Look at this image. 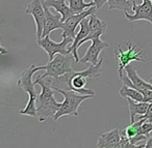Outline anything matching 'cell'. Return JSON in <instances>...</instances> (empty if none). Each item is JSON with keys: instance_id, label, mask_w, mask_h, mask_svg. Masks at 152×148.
Here are the masks:
<instances>
[{"instance_id": "cell-1", "label": "cell", "mask_w": 152, "mask_h": 148, "mask_svg": "<svg viewBox=\"0 0 152 148\" xmlns=\"http://www.w3.org/2000/svg\"><path fill=\"white\" fill-rule=\"evenodd\" d=\"M103 58H100L97 64H91L89 67L80 71H70L57 78L47 77L45 78L47 83H49L55 90H73L80 94H91L95 95V92L91 89H87L88 78H98L103 71Z\"/></svg>"}, {"instance_id": "cell-2", "label": "cell", "mask_w": 152, "mask_h": 148, "mask_svg": "<svg viewBox=\"0 0 152 148\" xmlns=\"http://www.w3.org/2000/svg\"><path fill=\"white\" fill-rule=\"evenodd\" d=\"M34 84H39L41 86V93L38 94L37 97V113L40 122H44L49 117H53L61 103L56 102L54 98V94L56 90L52 88V86L47 83L45 79H36Z\"/></svg>"}, {"instance_id": "cell-3", "label": "cell", "mask_w": 152, "mask_h": 148, "mask_svg": "<svg viewBox=\"0 0 152 148\" xmlns=\"http://www.w3.org/2000/svg\"><path fill=\"white\" fill-rule=\"evenodd\" d=\"M39 66H36L34 64L30 65L28 69H26L23 73L21 74L19 80H18V86L21 87L25 92L28 93V103L26 104L25 108L20 111V114L28 115L31 117H38L37 113V93L34 89V81H32V76L34 73L39 71Z\"/></svg>"}, {"instance_id": "cell-4", "label": "cell", "mask_w": 152, "mask_h": 148, "mask_svg": "<svg viewBox=\"0 0 152 148\" xmlns=\"http://www.w3.org/2000/svg\"><path fill=\"white\" fill-rule=\"evenodd\" d=\"M126 49H123L120 44L115 49V58L119 65L118 69V75L119 77L123 75L125 66L130 64L132 61H139V62L147 63L148 60L145 56L143 49L137 45H132L130 40H127L125 43Z\"/></svg>"}, {"instance_id": "cell-5", "label": "cell", "mask_w": 152, "mask_h": 148, "mask_svg": "<svg viewBox=\"0 0 152 148\" xmlns=\"http://www.w3.org/2000/svg\"><path fill=\"white\" fill-rule=\"evenodd\" d=\"M56 92H59L64 96V102L61 103V106L53 116L55 121L58 120L61 117L69 115V116H78V108L80 104L86 100L92 98L94 95L91 94H80L78 92L73 90H61L57 89Z\"/></svg>"}, {"instance_id": "cell-6", "label": "cell", "mask_w": 152, "mask_h": 148, "mask_svg": "<svg viewBox=\"0 0 152 148\" xmlns=\"http://www.w3.org/2000/svg\"><path fill=\"white\" fill-rule=\"evenodd\" d=\"M73 58V55L70 54H57L52 60H49V62L46 65L39 66V69L45 71V74L42 76H38L37 79H45L47 77L57 78L67 73H70L72 71L71 63Z\"/></svg>"}, {"instance_id": "cell-7", "label": "cell", "mask_w": 152, "mask_h": 148, "mask_svg": "<svg viewBox=\"0 0 152 148\" xmlns=\"http://www.w3.org/2000/svg\"><path fill=\"white\" fill-rule=\"evenodd\" d=\"M61 38H63V40H61V43L53 42L49 35H46L41 40H37L38 46L41 47L48 54L49 60H52L57 54H70L69 49L73 44L74 38H70V36H61Z\"/></svg>"}, {"instance_id": "cell-8", "label": "cell", "mask_w": 152, "mask_h": 148, "mask_svg": "<svg viewBox=\"0 0 152 148\" xmlns=\"http://www.w3.org/2000/svg\"><path fill=\"white\" fill-rule=\"evenodd\" d=\"M25 14L31 15L36 23V36L37 40H41L43 34V28H44V20H45V7L43 5L42 0H31L29 4L24 9Z\"/></svg>"}, {"instance_id": "cell-9", "label": "cell", "mask_w": 152, "mask_h": 148, "mask_svg": "<svg viewBox=\"0 0 152 148\" xmlns=\"http://www.w3.org/2000/svg\"><path fill=\"white\" fill-rule=\"evenodd\" d=\"M132 2V11L134 12L133 15L128 14V12H124V17L128 21H148L152 24V1L150 0H143V3L137 5L135 0Z\"/></svg>"}, {"instance_id": "cell-10", "label": "cell", "mask_w": 152, "mask_h": 148, "mask_svg": "<svg viewBox=\"0 0 152 148\" xmlns=\"http://www.w3.org/2000/svg\"><path fill=\"white\" fill-rule=\"evenodd\" d=\"M124 71L125 74H123L120 77V79L122 80L124 84H126V85L130 86L132 88H135V89H137L141 92H143L144 90H147V89H152L151 84L149 82H146L145 80H143L137 75V71L135 67L128 64L127 66H125Z\"/></svg>"}, {"instance_id": "cell-11", "label": "cell", "mask_w": 152, "mask_h": 148, "mask_svg": "<svg viewBox=\"0 0 152 148\" xmlns=\"http://www.w3.org/2000/svg\"><path fill=\"white\" fill-rule=\"evenodd\" d=\"M97 11V7L96 6H92L90 9H88L87 11L83 12L80 14H74L73 16L67 19L64 22V28H63V33L61 36H70V38H75L76 34H75V30L77 28V26L80 24V22L83 19H86L89 16L93 15L96 13Z\"/></svg>"}, {"instance_id": "cell-12", "label": "cell", "mask_w": 152, "mask_h": 148, "mask_svg": "<svg viewBox=\"0 0 152 148\" xmlns=\"http://www.w3.org/2000/svg\"><path fill=\"white\" fill-rule=\"evenodd\" d=\"M91 46L88 48L87 53L83 58L79 59V62L81 63H91V64H97L99 62V55L102 52V50L105 48H108L110 45L108 43H105L100 38H97L95 40H91Z\"/></svg>"}, {"instance_id": "cell-13", "label": "cell", "mask_w": 152, "mask_h": 148, "mask_svg": "<svg viewBox=\"0 0 152 148\" xmlns=\"http://www.w3.org/2000/svg\"><path fill=\"white\" fill-rule=\"evenodd\" d=\"M89 26H90V33L88 34L87 38H83V40L79 43L78 48L83 46L85 43L89 42V40H93L97 38H101L103 34L106 33V30H107V23L96 17L95 14L90 16Z\"/></svg>"}, {"instance_id": "cell-14", "label": "cell", "mask_w": 152, "mask_h": 148, "mask_svg": "<svg viewBox=\"0 0 152 148\" xmlns=\"http://www.w3.org/2000/svg\"><path fill=\"white\" fill-rule=\"evenodd\" d=\"M45 20H44V28H43L42 38L46 35H50L53 30L61 29L64 28V22L61 21V15H54L50 12L48 6H45Z\"/></svg>"}, {"instance_id": "cell-15", "label": "cell", "mask_w": 152, "mask_h": 148, "mask_svg": "<svg viewBox=\"0 0 152 148\" xmlns=\"http://www.w3.org/2000/svg\"><path fill=\"white\" fill-rule=\"evenodd\" d=\"M121 140V129H114L110 131L100 134L97 140L98 148H117Z\"/></svg>"}, {"instance_id": "cell-16", "label": "cell", "mask_w": 152, "mask_h": 148, "mask_svg": "<svg viewBox=\"0 0 152 148\" xmlns=\"http://www.w3.org/2000/svg\"><path fill=\"white\" fill-rule=\"evenodd\" d=\"M89 22H90V16L87 17L86 19H83V21L79 24V31L78 33L76 34L75 38H74V42L72 44V46L70 47L69 51L72 55L74 56V60L76 62H79V57L77 54V50H78V44L88 36V34L90 33V26H89Z\"/></svg>"}, {"instance_id": "cell-17", "label": "cell", "mask_w": 152, "mask_h": 148, "mask_svg": "<svg viewBox=\"0 0 152 148\" xmlns=\"http://www.w3.org/2000/svg\"><path fill=\"white\" fill-rule=\"evenodd\" d=\"M43 5L54 9L61 16V21L65 22L71 16L74 15L69 5L66 3V0H42Z\"/></svg>"}, {"instance_id": "cell-18", "label": "cell", "mask_w": 152, "mask_h": 148, "mask_svg": "<svg viewBox=\"0 0 152 148\" xmlns=\"http://www.w3.org/2000/svg\"><path fill=\"white\" fill-rule=\"evenodd\" d=\"M127 103H128V108H129V116H130V123H133L135 121V116L137 115H144L147 113L148 108H149V104L144 102H137L133 100L132 98L127 97Z\"/></svg>"}, {"instance_id": "cell-19", "label": "cell", "mask_w": 152, "mask_h": 148, "mask_svg": "<svg viewBox=\"0 0 152 148\" xmlns=\"http://www.w3.org/2000/svg\"><path fill=\"white\" fill-rule=\"evenodd\" d=\"M119 93L124 98L130 97L133 100H137V102H143V94H142V92L124 83H123V86L121 87V89L119 90Z\"/></svg>"}, {"instance_id": "cell-20", "label": "cell", "mask_w": 152, "mask_h": 148, "mask_svg": "<svg viewBox=\"0 0 152 148\" xmlns=\"http://www.w3.org/2000/svg\"><path fill=\"white\" fill-rule=\"evenodd\" d=\"M69 2V6L72 9L74 14H80L83 12L87 11L88 9L92 6H96L95 2L92 1V2H85V0H68Z\"/></svg>"}, {"instance_id": "cell-21", "label": "cell", "mask_w": 152, "mask_h": 148, "mask_svg": "<svg viewBox=\"0 0 152 148\" xmlns=\"http://www.w3.org/2000/svg\"><path fill=\"white\" fill-rule=\"evenodd\" d=\"M107 3L110 11H114V9H119L122 12L132 11L131 0H107Z\"/></svg>"}, {"instance_id": "cell-22", "label": "cell", "mask_w": 152, "mask_h": 148, "mask_svg": "<svg viewBox=\"0 0 152 148\" xmlns=\"http://www.w3.org/2000/svg\"><path fill=\"white\" fill-rule=\"evenodd\" d=\"M146 120H147V119L141 118L139 121H134L133 123H130V125H129V126H127L125 129H123L122 133L124 134V135L126 136L129 140L132 139V138H134L135 136L140 134L142 125H143V123L145 122Z\"/></svg>"}, {"instance_id": "cell-23", "label": "cell", "mask_w": 152, "mask_h": 148, "mask_svg": "<svg viewBox=\"0 0 152 148\" xmlns=\"http://www.w3.org/2000/svg\"><path fill=\"white\" fill-rule=\"evenodd\" d=\"M132 147H134V146L130 143V140H129L128 138L122 133V131H121V140H120V142H119L117 148H132Z\"/></svg>"}, {"instance_id": "cell-24", "label": "cell", "mask_w": 152, "mask_h": 148, "mask_svg": "<svg viewBox=\"0 0 152 148\" xmlns=\"http://www.w3.org/2000/svg\"><path fill=\"white\" fill-rule=\"evenodd\" d=\"M141 134H143V135H146L149 137V134L152 133V121H149V120H146L145 122L143 123V125H142L141 127V131H140Z\"/></svg>"}, {"instance_id": "cell-25", "label": "cell", "mask_w": 152, "mask_h": 148, "mask_svg": "<svg viewBox=\"0 0 152 148\" xmlns=\"http://www.w3.org/2000/svg\"><path fill=\"white\" fill-rule=\"evenodd\" d=\"M143 94V102L144 103H152V89H147V90H144L142 92Z\"/></svg>"}, {"instance_id": "cell-26", "label": "cell", "mask_w": 152, "mask_h": 148, "mask_svg": "<svg viewBox=\"0 0 152 148\" xmlns=\"http://www.w3.org/2000/svg\"><path fill=\"white\" fill-rule=\"evenodd\" d=\"M141 118H145L149 121H152V103L149 104V108H148V111L144 116H141Z\"/></svg>"}, {"instance_id": "cell-27", "label": "cell", "mask_w": 152, "mask_h": 148, "mask_svg": "<svg viewBox=\"0 0 152 148\" xmlns=\"http://www.w3.org/2000/svg\"><path fill=\"white\" fill-rule=\"evenodd\" d=\"M93 1L95 2L97 9H100L102 6H103L104 4H105L106 2H107V0H93Z\"/></svg>"}, {"instance_id": "cell-28", "label": "cell", "mask_w": 152, "mask_h": 148, "mask_svg": "<svg viewBox=\"0 0 152 148\" xmlns=\"http://www.w3.org/2000/svg\"><path fill=\"white\" fill-rule=\"evenodd\" d=\"M145 147L146 148H152V136L151 137H148V139L146 140V143H145Z\"/></svg>"}, {"instance_id": "cell-29", "label": "cell", "mask_w": 152, "mask_h": 148, "mask_svg": "<svg viewBox=\"0 0 152 148\" xmlns=\"http://www.w3.org/2000/svg\"><path fill=\"white\" fill-rule=\"evenodd\" d=\"M148 82H149V83H150V84H151V85H152V77L150 78V80H149V81H148Z\"/></svg>"}, {"instance_id": "cell-30", "label": "cell", "mask_w": 152, "mask_h": 148, "mask_svg": "<svg viewBox=\"0 0 152 148\" xmlns=\"http://www.w3.org/2000/svg\"><path fill=\"white\" fill-rule=\"evenodd\" d=\"M131 1H133V0H131Z\"/></svg>"}, {"instance_id": "cell-31", "label": "cell", "mask_w": 152, "mask_h": 148, "mask_svg": "<svg viewBox=\"0 0 152 148\" xmlns=\"http://www.w3.org/2000/svg\"><path fill=\"white\" fill-rule=\"evenodd\" d=\"M151 1H152V0H151Z\"/></svg>"}]
</instances>
